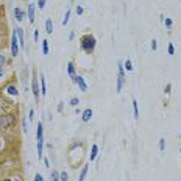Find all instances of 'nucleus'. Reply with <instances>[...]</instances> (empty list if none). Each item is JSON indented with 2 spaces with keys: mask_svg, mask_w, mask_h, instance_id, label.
<instances>
[{
  "mask_svg": "<svg viewBox=\"0 0 181 181\" xmlns=\"http://www.w3.org/2000/svg\"><path fill=\"white\" fill-rule=\"evenodd\" d=\"M81 48L84 52H89V53L92 52L95 48V38H94V36H90V34L83 36V38H81Z\"/></svg>",
  "mask_w": 181,
  "mask_h": 181,
  "instance_id": "obj_1",
  "label": "nucleus"
},
{
  "mask_svg": "<svg viewBox=\"0 0 181 181\" xmlns=\"http://www.w3.org/2000/svg\"><path fill=\"white\" fill-rule=\"evenodd\" d=\"M14 122V116L13 114H5V116H0V133H2L5 128H8V126Z\"/></svg>",
  "mask_w": 181,
  "mask_h": 181,
  "instance_id": "obj_2",
  "label": "nucleus"
},
{
  "mask_svg": "<svg viewBox=\"0 0 181 181\" xmlns=\"http://www.w3.org/2000/svg\"><path fill=\"white\" fill-rule=\"evenodd\" d=\"M11 55H13V56H17V55H19V39H17L16 31L13 33V38H11Z\"/></svg>",
  "mask_w": 181,
  "mask_h": 181,
  "instance_id": "obj_3",
  "label": "nucleus"
},
{
  "mask_svg": "<svg viewBox=\"0 0 181 181\" xmlns=\"http://www.w3.org/2000/svg\"><path fill=\"white\" fill-rule=\"evenodd\" d=\"M122 86H123V66L119 64V75H117V92L122 90Z\"/></svg>",
  "mask_w": 181,
  "mask_h": 181,
  "instance_id": "obj_4",
  "label": "nucleus"
},
{
  "mask_svg": "<svg viewBox=\"0 0 181 181\" xmlns=\"http://www.w3.org/2000/svg\"><path fill=\"white\" fill-rule=\"evenodd\" d=\"M78 86H80V89L83 90V92H86L87 90V86H86V83H84V78L83 77H75V80H74Z\"/></svg>",
  "mask_w": 181,
  "mask_h": 181,
  "instance_id": "obj_5",
  "label": "nucleus"
},
{
  "mask_svg": "<svg viewBox=\"0 0 181 181\" xmlns=\"http://www.w3.org/2000/svg\"><path fill=\"white\" fill-rule=\"evenodd\" d=\"M16 34H17V39H19V44L24 47V45H25V44H24V31H22L21 27H17V28H16Z\"/></svg>",
  "mask_w": 181,
  "mask_h": 181,
  "instance_id": "obj_6",
  "label": "nucleus"
},
{
  "mask_svg": "<svg viewBox=\"0 0 181 181\" xmlns=\"http://www.w3.org/2000/svg\"><path fill=\"white\" fill-rule=\"evenodd\" d=\"M90 117H92V110H90V108H87V110H84L83 111V122H89L90 120Z\"/></svg>",
  "mask_w": 181,
  "mask_h": 181,
  "instance_id": "obj_7",
  "label": "nucleus"
},
{
  "mask_svg": "<svg viewBox=\"0 0 181 181\" xmlns=\"http://www.w3.org/2000/svg\"><path fill=\"white\" fill-rule=\"evenodd\" d=\"M67 74H69L70 78L75 80V67H74V63H69L67 64Z\"/></svg>",
  "mask_w": 181,
  "mask_h": 181,
  "instance_id": "obj_8",
  "label": "nucleus"
},
{
  "mask_svg": "<svg viewBox=\"0 0 181 181\" xmlns=\"http://www.w3.org/2000/svg\"><path fill=\"white\" fill-rule=\"evenodd\" d=\"M28 21H30V22L34 21V6H33V3L28 5Z\"/></svg>",
  "mask_w": 181,
  "mask_h": 181,
  "instance_id": "obj_9",
  "label": "nucleus"
},
{
  "mask_svg": "<svg viewBox=\"0 0 181 181\" xmlns=\"http://www.w3.org/2000/svg\"><path fill=\"white\" fill-rule=\"evenodd\" d=\"M38 141H44V126L41 122L38 123Z\"/></svg>",
  "mask_w": 181,
  "mask_h": 181,
  "instance_id": "obj_10",
  "label": "nucleus"
},
{
  "mask_svg": "<svg viewBox=\"0 0 181 181\" xmlns=\"http://www.w3.org/2000/svg\"><path fill=\"white\" fill-rule=\"evenodd\" d=\"M14 16H16V19L19 21V22H22V19H24V11H22L21 8H16V10H14Z\"/></svg>",
  "mask_w": 181,
  "mask_h": 181,
  "instance_id": "obj_11",
  "label": "nucleus"
},
{
  "mask_svg": "<svg viewBox=\"0 0 181 181\" xmlns=\"http://www.w3.org/2000/svg\"><path fill=\"white\" fill-rule=\"evenodd\" d=\"M33 94L36 98H39V87H38V81H36V78H33Z\"/></svg>",
  "mask_w": 181,
  "mask_h": 181,
  "instance_id": "obj_12",
  "label": "nucleus"
},
{
  "mask_svg": "<svg viewBox=\"0 0 181 181\" xmlns=\"http://www.w3.org/2000/svg\"><path fill=\"white\" fill-rule=\"evenodd\" d=\"M45 31L50 34V33H53V22L50 21V19H47V22H45Z\"/></svg>",
  "mask_w": 181,
  "mask_h": 181,
  "instance_id": "obj_13",
  "label": "nucleus"
},
{
  "mask_svg": "<svg viewBox=\"0 0 181 181\" xmlns=\"http://www.w3.org/2000/svg\"><path fill=\"white\" fill-rule=\"evenodd\" d=\"M97 153H98V147L97 145H92V150H90V161H94L97 158Z\"/></svg>",
  "mask_w": 181,
  "mask_h": 181,
  "instance_id": "obj_14",
  "label": "nucleus"
},
{
  "mask_svg": "<svg viewBox=\"0 0 181 181\" xmlns=\"http://www.w3.org/2000/svg\"><path fill=\"white\" fill-rule=\"evenodd\" d=\"M6 90H8V94H10V95H17V89H16V86H13V84L8 86Z\"/></svg>",
  "mask_w": 181,
  "mask_h": 181,
  "instance_id": "obj_15",
  "label": "nucleus"
},
{
  "mask_svg": "<svg viewBox=\"0 0 181 181\" xmlns=\"http://www.w3.org/2000/svg\"><path fill=\"white\" fill-rule=\"evenodd\" d=\"M86 173H87V166H84V167L81 169V173H80V178H78V181H84V178H86Z\"/></svg>",
  "mask_w": 181,
  "mask_h": 181,
  "instance_id": "obj_16",
  "label": "nucleus"
},
{
  "mask_svg": "<svg viewBox=\"0 0 181 181\" xmlns=\"http://www.w3.org/2000/svg\"><path fill=\"white\" fill-rule=\"evenodd\" d=\"M41 84H42V95H45V92H47V86H45V78H44V75L41 74Z\"/></svg>",
  "mask_w": 181,
  "mask_h": 181,
  "instance_id": "obj_17",
  "label": "nucleus"
},
{
  "mask_svg": "<svg viewBox=\"0 0 181 181\" xmlns=\"http://www.w3.org/2000/svg\"><path fill=\"white\" fill-rule=\"evenodd\" d=\"M42 147H44V141H38V156H39V159L42 156Z\"/></svg>",
  "mask_w": 181,
  "mask_h": 181,
  "instance_id": "obj_18",
  "label": "nucleus"
},
{
  "mask_svg": "<svg viewBox=\"0 0 181 181\" xmlns=\"http://www.w3.org/2000/svg\"><path fill=\"white\" fill-rule=\"evenodd\" d=\"M133 108H134V119H139V110H137V102L133 98Z\"/></svg>",
  "mask_w": 181,
  "mask_h": 181,
  "instance_id": "obj_19",
  "label": "nucleus"
},
{
  "mask_svg": "<svg viewBox=\"0 0 181 181\" xmlns=\"http://www.w3.org/2000/svg\"><path fill=\"white\" fill-rule=\"evenodd\" d=\"M42 53H44V55H47V53H48V42H47V39L42 41Z\"/></svg>",
  "mask_w": 181,
  "mask_h": 181,
  "instance_id": "obj_20",
  "label": "nucleus"
},
{
  "mask_svg": "<svg viewBox=\"0 0 181 181\" xmlns=\"http://www.w3.org/2000/svg\"><path fill=\"white\" fill-rule=\"evenodd\" d=\"M123 67H125L126 70H128V72H131V70H133V66H131V61H130V60H126V61H125V64H123Z\"/></svg>",
  "mask_w": 181,
  "mask_h": 181,
  "instance_id": "obj_21",
  "label": "nucleus"
},
{
  "mask_svg": "<svg viewBox=\"0 0 181 181\" xmlns=\"http://www.w3.org/2000/svg\"><path fill=\"white\" fill-rule=\"evenodd\" d=\"M69 16H70V10H67V11H66V14H64V19H63V25H67V22H69Z\"/></svg>",
  "mask_w": 181,
  "mask_h": 181,
  "instance_id": "obj_22",
  "label": "nucleus"
},
{
  "mask_svg": "<svg viewBox=\"0 0 181 181\" xmlns=\"http://www.w3.org/2000/svg\"><path fill=\"white\" fill-rule=\"evenodd\" d=\"M166 148V139H159V150L162 152Z\"/></svg>",
  "mask_w": 181,
  "mask_h": 181,
  "instance_id": "obj_23",
  "label": "nucleus"
},
{
  "mask_svg": "<svg viewBox=\"0 0 181 181\" xmlns=\"http://www.w3.org/2000/svg\"><path fill=\"white\" fill-rule=\"evenodd\" d=\"M58 179H60V176H58V173H56L55 170H53V172H52V181H58Z\"/></svg>",
  "mask_w": 181,
  "mask_h": 181,
  "instance_id": "obj_24",
  "label": "nucleus"
},
{
  "mask_svg": "<svg viewBox=\"0 0 181 181\" xmlns=\"http://www.w3.org/2000/svg\"><path fill=\"white\" fill-rule=\"evenodd\" d=\"M38 6H39V10H44V6H45V0H38Z\"/></svg>",
  "mask_w": 181,
  "mask_h": 181,
  "instance_id": "obj_25",
  "label": "nucleus"
},
{
  "mask_svg": "<svg viewBox=\"0 0 181 181\" xmlns=\"http://www.w3.org/2000/svg\"><path fill=\"white\" fill-rule=\"evenodd\" d=\"M67 178H69V176H67V173H66V172H63V173L60 175V179H61V181H67Z\"/></svg>",
  "mask_w": 181,
  "mask_h": 181,
  "instance_id": "obj_26",
  "label": "nucleus"
},
{
  "mask_svg": "<svg viewBox=\"0 0 181 181\" xmlns=\"http://www.w3.org/2000/svg\"><path fill=\"white\" fill-rule=\"evenodd\" d=\"M175 53V47H173V44H169V55H173Z\"/></svg>",
  "mask_w": 181,
  "mask_h": 181,
  "instance_id": "obj_27",
  "label": "nucleus"
},
{
  "mask_svg": "<svg viewBox=\"0 0 181 181\" xmlns=\"http://www.w3.org/2000/svg\"><path fill=\"white\" fill-rule=\"evenodd\" d=\"M78 103H80V100H78V98H72V100H70V105H72V106H77Z\"/></svg>",
  "mask_w": 181,
  "mask_h": 181,
  "instance_id": "obj_28",
  "label": "nucleus"
},
{
  "mask_svg": "<svg viewBox=\"0 0 181 181\" xmlns=\"http://www.w3.org/2000/svg\"><path fill=\"white\" fill-rule=\"evenodd\" d=\"M3 64H5V56L0 55V67H3Z\"/></svg>",
  "mask_w": 181,
  "mask_h": 181,
  "instance_id": "obj_29",
  "label": "nucleus"
},
{
  "mask_svg": "<svg viewBox=\"0 0 181 181\" xmlns=\"http://www.w3.org/2000/svg\"><path fill=\"white\" fill-rule=\"evenodd\" d=\"M34 181H44V179H42V176H41V175L38 173V175L34 176Z\"/></svg>",
  "mask_w": 181,
  "mask_h": 181,
  "instance_id": "obj_30",
  "label": "nucleus"
},
{
  "mask_svg": "<svg viewBox=\"0 0 181 181\" xmlns=\"http://www.w3.org/2000/svg\"><path fill=\"white\" fill-rule=\"evenodd\" d=\"M77 14H78V16L83 14V8H81V6H77Z\"/></svg>",
  "mask_w": 181,
  "mask_h": 181,
  "instance_id": "obj_31",
  "label": "nucleus"
},
{
  "mask_svg": "<svg viewBox=\"0 0 181 181\" xmlns=\"http://www.w3.org/2000/svg\"><path fill=\"white\" fill-rule=\"evenodd\" d=\"M156 47H158V44H156V41L153 39V41H152V48H153V50H156Z\"/></svg>",
  "mask_w": 181,
  "mask_h": 181,
  "instance_id": "obj_32",
  "label": "nucleus"
},
{
  "mask_svg": "<svg viewBox=\"0 0 181 181\" xmlns=\"http://www.w3.org/2000/svg\"><path fill=\"white\" fill-rule=\"evenodd\" d=\"M166 25L167 27H172V19H166Z\"/></svg>",
  "mask_w": 181,
  "mask_h": 181,
  "instance_id": "obj_33",
  "label": "nucleus"
},
{
  "mask_svg": "<svg viewBox=\"0 0 181 181\" xmlns=\"http://www.w3.org/2000/svg\"><path fill=\"white\" fill-rule=\"evenodd\" d=\"M24 131H25V133L28 131V128H27V120H25V119H24Z\"/></svg>",
  "mask_w": 181,
  "mask_h": 181,
  "instance_id": "obj_34",
  "label": "nucleus"
},
{
  "mask_svg": "<svg viewBox=\"0 0 181 181\" xmlns=\"http://www.w3.org/2000/svg\"><path fill=\"white\" fill-rule=\"evenodd\" d=\"M38 39H39V33L34 31V41H38Z\"/></svg>",
  "mask_w": 181,
  "mask_h": 181,
  "instance_id": "obj_35",
  "label": "nucleus"
},
{
  "mask_svg": "<svg viewBox=\"0 0 181 181\" xmlns=\"http://www.w3.org/2000/svg\"><path fill=\"white\" fill-rule=\"evenodd\" d=\"M170 87H172L170 84H167V86H166V94H169V92H170Z\"/></svg>",
  "mask_w": 181,
  "mask_h": 181,
  "instance_id": "obj_36",
  "label": "nucleus"
},
{
  "mask_svg": "<svg viewBox=\"0 0 181 181\" xmlns=\"http://www.w3.org/2000/svg\"><path fill=\"white\" fill-rule=\"evenodd\" d=\"M33 114H34V111H33V110H30V116H28V117H30V120L33 119Z\"/></svg>",
  "mask_w": 181,
  "mask_h": 181,
  "instance_id": "obj_37",
  "label": "nucleus"
},
{
  "mask_svg": "<svg viewBox=\"0 0 181 181\" xmlns=\"http://www.w3.org/2000/svg\"><path fill=\"white\" fill-rule=\"evenodd\" d=\"M58 111H60V113L63 111V103H60V105H58Z\"/></svg>",
  "mask_w": 181,
  "mask_h": 181,
  "instance_id": "obj_38",
  "label": "nucleus"
},
{
  "mask_svg": "<svg viewBox=\"0 0 181 181\" xmlns=\"http://www.w3.org/2000/svg\"><path fill=\"white\" fill-rule=\"evenodd\" d=\"M2 74H3V69H2V67H0V77H2Z\"/></svg>",
  "mask_w": 181,
  "mask_h": 181,
  "instance_id": "obj_39",
  "label": "nucleus"
},
{
  "mask_svg": "<svg viewBox=\"0 0 181 181\" xmlns=\"http://www.w3.org/2000/svg\"><path fill=\"white\" fill-rule=\"evenodd\" d=\"M0 147H2V142H0Z\"/></svg>",
  "mask_w": 181,
  "mask_h": 181,
  "instance_id": "obj_40",
  "label": "nucleus"
},
{
  "mask_svg": "<svg viewBox=\"0 0 181 181\" xmlns=\"http://www.w3.org/2000/svg\"><path fill=\"white\" fill-rule=\"evenodd\" d=\"M5 181H10V179H5Z\"/></svg>",
  "mask_w": 181,
  "mask_h": 181,
  "instance_id": "obj_41",
  "label": "nucleus"
},
{
  "mask_svg": "<svg viewBox=\"0 0 181 181\" xmlns=\"http://www.w3.org/2000/svg\"><path fill=\"white\" fill-rule=\"evenodd\" d=\"M16 181H19V179H16Z\"/></svg>",
  "mask_w": 181,
  "mask_h": 181,
  "instance_id": "obj_42",
  "label": "nucleus"
}]
</instances>
